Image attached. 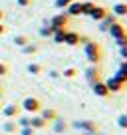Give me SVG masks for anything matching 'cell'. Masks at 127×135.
Listing matches in <instances>:
<instances>
[{"mask_svg":"<svg viewBox=\"0 0 127 135\" xmlns=\"http://www.w3.org/2000/svg\"><path fill=\"white\" fill-rule=\"evenodd\" d=\"M119 56H121L123 60H127V46H121V48H119Z\"/></svg>","mask_w":127,"mask_h":135,"instance_id":"cell-34","label":"cell"},{"mask_svg":"<svg viewBox=\"0 0 127 135\" xmlns=\"http://www.w3.org/2000/svg\"><path fill=\"white\" fill-rule=\"evenodd\" d=\"M76 74H77L76 68H66L64 70V78H76Z\"/></svg>","mask_w":127,"mask_h":135,"instance_id":"cell-29","label":"cell"},{"mask_svg":"<svg viewBox=\"0 0 127 135\" xmlns=\"http://www.w3.org/2000/svg\"><path fill=\"white\" fill-rule=\"evenodd\" d=\"M113 22H117V16H115V14H111V12H107V16L99 22V30H101V32H107V30H109V26L113 24Z\"/></svg>","mask_w":127,"mask_h":135,"instance_id":"cell-13","label":"cell"},{"mask_svg":"<svg viewBox=\"0 0 127 135\" xmlns=\"http://www.w3.org/2000/svg\"><path fill=\"white\" fill-rule=\"evenodd\" d=\"M68 22H70V16L64 12V14H56V16H52L50 20H48V24H50L52 30H56V28H66Z\"/></svg>","mask_w":127,"mask_h":135,"instance_id":"cell-4","label":"cell"},{"mask_svg":"<svg viewBox=\"0 0 127 135\" xmlns=\"http://www.w3.org/2000/svg\"><path fill=\"white\" fill-rule=\"evenodd\" d=\"M107 12H109V10H107L105 6H93V10L89 12V18L95 20V22H101L103 18L107 16Z\"/></svg>","mask_w":127,"mask_h":135,"instance_id":"cell-8","label":"cell"},{"mask_svg":"<svg viewBox=\"0 0 127 135\" xmlns=\"http://www.w3.org/2000/svg\"><path fill=\"white\" fill-rule=\"evenodd\" d=\"M85 80H87V84H89V85H91L93 81L101 80V76H99V68H97V66L87 68V70H85Z\"/></svg>","mask_w":127,"mask_h":135,"instance_id":"cell-9","label":"cell"},{"mask_svg":"<svg viewBox=\"0 0 127 135\" xmlns=\"http://www.w3.org/2000/svg\"><path fill=\"white\" fill-rule=\"evenodd\" d=\"M105 85H107V89H109V93H119L123 88H125V84H121L115 76L107 78V80H105Z\"/></svg>","mask_w":127,"mask_h":135,"instance_id":"cell-7","label":"cell"},{"mask_svg":"<svg viewBox=\"0 0 127 135\" xmlns=\"http://www.w3.org/2000/svg\"><path fill=\"white\" fill-rule=\"evenodd\" d=\"M8 72H10V70H8V66H6V64H2V62H0V78L8 76Z\"/></svg>","mask_w":127,"mask_h":135,"instance_id":"cell-30","label":"cell"},{"mask_svg":"<svg viewBox=\"0 0 127 135\" xmlns=\"http://www.w3.org/2000/svg\"><path fill=\"white\" fill-rule=\"evenodd\" d=\"M117 127L123 129V131H127V113H121L117 117Z\"/></svg>","mask_w":127,"mask_h":135,"instance_id":"cell-25","label":"cell"},{"mask_svg":"<svg viewBox=\"0 0 127 135\" xmlns=\"http://www.w3.org/2000/svg\"><path fill=\"white\" fill-rule=\"evenodd\" d=\"M95 135H97V133H95Z\"/></svg>","mask_w":127,"mask_h":135,"instance_id":"cell-38","label":"cell"},{"mask_svg":"<svg viewBox=\"0 0 127 135\" xmlns=\"http://www.w3.org/2000/svg\"><path fill=\"white\" fill-rule=\"evenodd\" d=\"M115 78H117L121 84H125L127 85V60H123L121 64H119V68H117V72L113 74Z\"/></svg>","mask_w":127,"mask_h":135,"instance_id":"cell-10","label":"cell"},{"mask_svg":"<svg viewBox=\"0 0 127 135\" xmlns=\"http://www.w3.org/2000/svg\"><path fill=\"white\" fill-rule=\"evenodd\" d=\"M52 34H54V30L50 28V24H48V20H46L44 26L40 28V36H42V38H52Z\"/></svg>","mask_w":127,"mask_h":135,"instance_id":"cell-21","label":"cell"},{"mask_svg":"<svg viewBox=\"0 0 127 135\" xmlns=\"http://www.w3.org/2000/svg\"><path fill=\"white\" fill-rule=\"evenodd\" d=\"M28 74L40 76V74H42V66H40V64H28Z\"/></svg>","mask_w":127,"mask_h":135,"instance_id":"cell-24","label":"cell"},{"mask_svg":"<svg viewBox=\"0 0 127 135\" xmlns=\"http://www.w3.org/2000/svg\"><path fill=\"white\" fill-rule=\"evenodd\" d=\"M2 18H4V10H0V22H2Z\"/></svg>","mask_w":127,"mask_h":135,"instance_id":"cell-37","label":"cell"},{"mask_svg":"<svg viewBox=\"0 0 127 135\" xmlns=\"http://www.w3.org/2000/svg\"><path fill=\"white\" fill-rule=\"evenodd\" d=\"M66 14H68V16H81V2L80 0H76V2H72V4L68 6V8H66Z\"/></svg>","mask_w":127,"mask_h":135,"instance_id":"cell-14","label":"cell"},{"mask_svg":"<svg viewBox=\"0 0 127 135\" xmlns=\"http://www.w3.org/2000/svg\"><path fill=\"white\" fill-rule=\"evenodd\" d=\"M111 14H115L117 18L127 16V2H117V4H113V8H111Z\"/></svg>","mask_w":127,"mask_h":135,"instance_id":"cell-15","label":"cell"},{"mask_svg":"<svg viewBox=\"0 0 127 135\" xmlns=\"http://www.w3.org/2000/svg\"><path fill=\"white\" fill-rule=\"evenodd\" d=\"M107 34H109L113 40H117V38H121V36L127 34V28L121 24V22H113V24L109 26V30H107Z\"/></svg>","mask_w":127,"mask_h":135,"instance_id":"cell-5","label":"cell"},{"mask_svg":"<svg viewBox=\"0 0 127 135\" xmlns=\"http://www.w3.org/2000/svg\"><path fill=\"white\" fill-rule=\"evenodd\" d=\"M74 129L81 131V133H87V135H95L99 131V125L95 121H87V119H81V121H74L72 123Z\"/></svg>","mask_w":127,"mask_h":135,"instance_id":"cell-2","label":"cell"},{"mask_svg":"<svg viewBox=\"0 0 127 135\" xmlns=\"http://www.w3.org/2000/svg\"><path fill=\"white\" fill-rule=\"evenodd\" d=\"M18 113H20V107L14 105V103H10V105L2 107V115H4L6 119H14V117H18Z\"/></svg>","mask_w":127,"mask_h":135,"instance_id":"cell-11","label":"cell"},{"mask_svg":"<svg viewBox=\"0 0 127 135\" xmlns=\"http://www.w3.org/2000/svg\"><path fill=\"white\" fill-rule=\"evenodd\" d=\"M48 125V121H44L42 117H40V115H30V127H32V129H44V127Z\"/></svg>","mask_w":127,"mask_h":135,"instance_id":"cell-16","label":"cell"},{"mask_svg":"<svg viewBox=\"0 0 127 135\" xmlns=\"http://www.w3.org/2000/svg\"><path fill=\"white\" fill-rule=\"evenodd\" d=\"M28 42H30L28 36H14V44H16V46H20V48H24Z\"/></svg>","mask_w":127,"mask_h":135,"instance_id":"cell-27","label":"cell"},{"mask_svg":"<svg viewBox=\"0 0 127 135\" xmlns=\"http://www.w3.org/2000/svg\"><path fill=\"white\" fill-rule=\"evenodd\" d=\"M93 2H81V14H84V16H89V12H91L93 10Z\"/></svg>","mask_w":127,"mask_h":135,"instance_id":"cell-26","label":"cell"},{"mask_svg":"<svg viewBox=\"0 0 127 135\" xmlns=\"http://www.w3.org/2000/svg\"><path fill=\"white\" fill-rule=\"evenodd\" d=\"M72 2H76V0H56V8H68Z\"/></svg>","mask_w":127,"mask_h":135,"instance_id":"cell-28","label":"cell"},{"mask_svg":"<svg viewBox=\"0 0 127 135\" xmlns=\"http://www.w3.org/2000/svg\"><path fill=\"white\" fill-rule=\"evenodd\" d=\"M91 91L95 93L97 97H107V95H109V89H107V85H105L103 80L93 81V84H91Z\"/></svg>","mask_w":127,"mask_h":135,"instance_id":"cell-6","label":"cell"},{"mask_svg":"<svg viewBox=\"0 0 127 135\" xmlns=\"http://www.w3.org/2000/svg\"><path fill=\"white\" fill-rule=\"evenodd\" d=\"M80 34L77 32H72V30H68L66 32V38H64V44H68V46H80Z\"/></svg>","mask_w":127,"mask_h":135,"instance_id":"cell-12","label":"cell"},{"mask_svg":"<svg viewBox=\"0 0 127 135\" xmlns=\"http://www.w3.org/2000/svg\"><path fill=\"white\" fill-rule=\"evenodd\" d=\"M22 109L26 111V113H38L40 109H42V101L38 99V97H24V99H22Z\"/></svg>","mask_w":127,"mask_h":135,"instance_id":"cell-3","label":"cell"},{"mask_svg":"<svg viewBox=\"0 0 127 135\" xmlns=\"http://www.w3.org/2000/svg\"><path fill=\"white\" fill-rule=\"evenodd\" d=\"M84 54H85V58H87V62L91 64V66H97L103 60L101 46H99L97 42H93V40H87V42L84 44Z\"/></svg>","mask_w":127,"mask_h":135,"instance_id":"cell-1","label":"cell"},{"mask_svg":"<svg viewBox=\"0 0 127 135\" xmlns=\"http://www.w3.org/2000/svg\"><path fill=\"white\" fill-rule=\"evenodd\" d=\"M36 52H38V46H36V44H30V42L22 48V54H26V56H32V54H36Z\"/></svg>","mask_w":127,"mask_h":135,"instance_id":"cell-23","label":"cell"},{"mask_svg":"<svg viewBox=\"0 0 127 135\" xmlns=\"http://www.w3.org/2000/svg\"><path fill=\"white\" fill-rule=\"evenodd\" d=\"M115 44H117V48L127 46V34H125V36H121V38H117V40H115Z\"/></svg>","mask_w":127,"mask_h":135,"instance_id":"cell-31","label":"cell"},{"mask_svg":"<svg viewBox=\"0 0 127 135\" xmlns=\"http://www.w3.org/2000/svg\"><path fill=\"white\" fill-rule=\"evenodd\" d=\"M66 129H68V123H66V121H64V119H62V117L58 115V117L54 119V131H56L58 135H62V133H64Z\"/></svg>","mask_w":127,"mask_h":135,"instance_id":"cell-19","label":"cell"},{"mask_svg":"<svg viewBox=\"0 0 127 135\" xmlns=\"http://www.w3.org/2000/svg\"><path fill=\"white\" fill-rule=\"evenodd\" d=\"M16 4H18V6H22V8H26V6L32 4V0H16Z\"/></svg>","mask_w":127,"mask_h":135,"instance_id":"cell-33","label":"cell"},{"mask_svg":"<svg viewBox=\"0 0 127 135\" xmlns=\"http://www.w3.org/2000/svg\"><path fill=\"white\" fill-rule=\"evenodd\" d=\"M20 135H34V129L32 127H24V129H20Z\"/></svg>","mask_w":127,"mask_h":135,"instance_id":"cell-32","label":"cell"},{"mask_svg":"<svg viewBox=\"0 0 127 135\" xmlns=\"http://www.w3.org/2000/svg\"><path fill=\"white\" fill-rule=\"evenodd\" d=\"M38 113H40V117H42L44 121H54V119L58 117V111H56V109H50V107H46V109H40Z\"/></svg>","mask_w":127,"mask_h":135,"instance_id":"cell-17","label":"cell"},{"mask_svg":"<svg viewBox=\"0 0 127 135\" xmlns=\"http://www.w3.org/2000/svg\"><path fill=\"white\" fill-rule=\"evenodd\" d=\"M16 125L20 127V129H24V127H30V115H18Z\"/></svg>","mask_w":127,"mask_h":135,"instance_id":"cell-22","label":"cell"},{"mask_svg":"<svg viewBox=\"0 0 127 135\" xmlns=\"http://www.w3.org/2000/svg\"><path fill=\"white\" fill-rule=\"evenodd\" d=\"M58 76H60V74L56 72V70H52V72H50V78H54V80H56V78H58Z\"/></svg>","mask_w":127,"mask_h":135,"instance_id":"cell-35","label":"cell"},{"mask_svg":"<svg viewBox=\"0 0 127 135\" xmlns=\"http://www.w3.org/2000/svg\"><path fill=\"white\" fill-rule=\"evenodd\" d=\"M66 32H68V28H56V30H54V34H52V40H54L56 44H64Z\"/></svg>","mask_w":127,"mask_h":135,"instance_id":"cell-18","label":"cell"},{"mask_svg":"<svg viewBox=\"0 0 127 135\" xmlns=\"http://www.w3.org/2000/svg\"><path fill=\"white\" fill-rule=\"evenodd\" d=\"M4 32H6V26L2 24V22H0V36H2V34H4Z\"/></svg>","mask_w":127,"mask_h":135,"instance_id":"cell-36","label":"cell"},{"mask_svg":"<svg viewBox=\"0 0 127 135\" xmlns=\"http://www.w3.org/2000/svg\"><path fill=\"white\" fill-rule=\"evenodd\" d=\"M16 129H18V125H16V121H12V119H6L4 121V125H2V131L4 133H16Z\"/></svg>","mask_w":127,"mask_h":135,"instance_id":"cell-20","label":"cell"}]
</instances>
